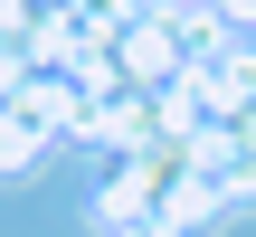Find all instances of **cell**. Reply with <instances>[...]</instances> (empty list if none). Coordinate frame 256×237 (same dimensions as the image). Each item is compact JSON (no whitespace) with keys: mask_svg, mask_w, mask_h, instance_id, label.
<instances>
[{"mask_svg":"<svg viewBox=\"0 0 256 237\" xmlns=\"http://www.w3.org/2000/svg\"><path fill=\"white\" fill-rule=\"evenodd\" d=\"M114 66H124V86H133V95H162V86L190 66V48H180V28H171V10H162V0H142V19L124 28Z\"/></svg>","mask_w":256,"mask_h":237,"instance_id":"cell-1","label":"cell"},{"mask_svg":"<svg viewBox=\"0 0 256 237\" xmlns=\"http://www.w3.org/2000/svg\"><path fill=\"white\" fill-rule=\"evenodd\" d=\"M76 142H95V152H114V162H133V152H152V142H162V104L124 86V95H104V104H86V133H76Z\"/></svg>","mask_w":256,"mask_h":237,"instance_id":"cell-2","label":"cell"},{"mask_svg":"<svg viewBox=\"0 0 256 237\" xmlns=\"http://www.w3.org/2000/svg\"><path fill=\"white\" fill-rule=\"evenodd\" d=\"M190 76H200V104H209V124H247V114H256V48H247V38H228L209 66L190 57Z\"/></svg>","mask_w":256,"mask_h":237,"instance_id":"cell-3","label":"cell"},{"mask_svg":"<svg viewBox=\"0 0 256 237\" xmlns=\"http://www.w3.org/2000/svg\"><path fill=\"white\" fill-rule=\"evenodd\" d=\"M10 114H28L38 133H86V95H76V76H28V95H19Z\"/></svg>","mask_w":256,"mask_h":237,"instance_id":"cell-4","label":"cell"},{"mask_svg":"<svg viewBox=\"0 0 256 237\" xmlns=\"http://www.w3.org/2000/svg\"><path fill=\"white\" fill-rule=\"evenodd\" d=\"M66 19H76L95 48H124V28L142 19V0H66Z\"/></svg>","mask_w":256,"mask_h":237,"instance_id":"cell-5","label":"cell"},{"mask_svg":"<svg viewBox=\"0 0 256 237\" xmlns=\"http://www.w3.org/2000/svg\"><path fill=\"white\" fill-rule=\"evenodd\" d=\"M38 152H48V133H38L28 114H0V180H19Z\"/></svg>","mask_w":256,"mask_h":237,"instance_id":"cell-6","label":"cell"},{"mask_svg":"<svg viewBox=\"0 0 256 237\" xmlns=\"http://www.w3.org/2000/svg\"><path fill=\"white\" fill-rule=\"evenodd\" d=\"M38 19H48L38 0H0V48H28V38H38Z\"/></svg>","mask_w":256,"mask_h":237,"instance_id":"cell-7","label":"cell"},{"mask_svg":"<svg viewBox=\"0 0 256 237\" xmlns=\"http://www.w3.org/2000/svg\"><path fill=\"white\" fill-rule=\"evenodd\" d=\"M19 95H28V57H19V48H0V114H10Z\"/></svg>","mask_w":256,"mask_h":237,"instance_id":"cell-8","label":"cell"},{"mask_svg":"<svg viewBox=\"0 0 256 237\" xmlns=\"http://www.w3.org/2000/svg\"><path fill=\"white\" fill-rule=\"evenodd\" d=\"M209 10H218V19H228L238 38H247V28H256V0H209Z\"/></svg>","mask_w":256,"mask_h":237,"instance_id":"cell-9","label":"cell"},{"mask_svg":"<svg viewBox=\"0 0 256 237\" xmlns=\"http://www.w3.org/2000/svg\"><path fill=\"white\" fill-rule=\"evenodd\" d=\"M124 237H171V228H162V218H142V228H124Z\"/></svg>","mask_w":256,"mask_h":237,"instance_id":"cell-10","label":"cell"},{"mask_svg":"<svg viewBox=\"0 0 256 237\" xmlns=\"http://www.w3.org/2000/svg\"><path fill=\"white\" fill-rule=\"evenodd\" d=\"M38 10H48V19H66V0H38Z\"/></svg>","mask_w":256,"mask_h":237,"instance_id":"cell-11","label":"cell"},{"mask_svg":"<svg viewBox=\"0 0 256 237\" xmlns=\"http://www.w3.org/2000/svg\"><path fill=\"white\" fill-rule=\"evenodd\" d=\"M238 133H247V152H256V114H247V124H238Z\"/></svg>","mask_w":256,"mask_h":237,"instance_id":"cell-12","label":"cell"},{"mask_svg":"<svg viewBox=\"0 0 256 237\" xmlns=\"http://www.w3.org/2000/svg\"><path fill=\"white\" fill-rule=\"evenodd\" d=\"M171 10H209V0H171Z\"/></svg>","mask_w":256,"mask_h":237,"instance_id":"cell-13","label":"cell"}]
</instances>
